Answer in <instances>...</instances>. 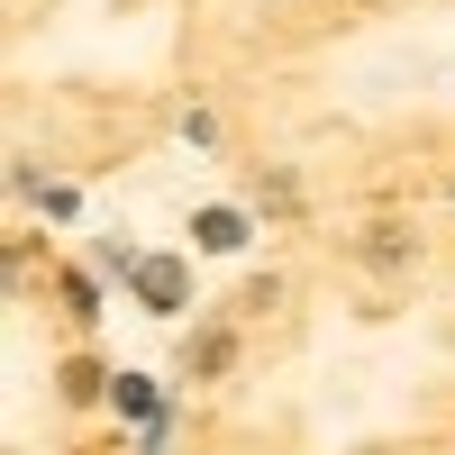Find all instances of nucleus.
Wrapping results in <instances>:
<instances>
[{
  "mask_svg": "<svg viewBox=\"0 0 455 455\" xmlns=\"http://www.w3.org/2000/svg\"><path fill=\"white\" fill-rule=\"evenodd\" d=\"M137 291L156 300V310H173L182 300V264H137Z\"/></svg>",
  "mask_w": 455,
  "mask_h": 455,
  "instance_id": "f257e3e1",
  "label": "nucleus"
},
{
  "mask_svg": "<svg viewBox=\"0 0 455 455\" xmlns=\"http://www.w3.org/2000/svg\"><path fill=\"white\" fill-rule=\"evenodd\" d=\"M201 246H246V219H228V210H210V219H201Z\"/></svg>",
  "mask_w": 455,
  "mask_h": 455,
  "instance_id": "f03ea898",
  "label": "nucleus"
},
{
  "mask_svg": "<svg viewBox=\"0 0 455 455\" xmlns=\"http://www.w3.org/2000/svg\"><path fill=\"white\" fill-rule=\"evenodd\" d=\"M119 410H128V419H156V392H146L137 373H119Z\"/></svg>",
  "mask_w": 455,
  "mask_h": 455,
  "instance_id": "7ed1b4c3",
  "label": "nucleus"
}]
</instances>
